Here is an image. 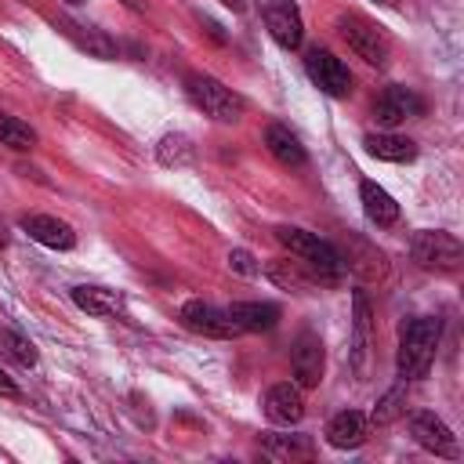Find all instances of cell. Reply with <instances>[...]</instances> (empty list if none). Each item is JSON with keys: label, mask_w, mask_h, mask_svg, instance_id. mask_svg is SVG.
Segmentation results:
<instances>
[{"label": "cell", "mask_w": 464, "mask_h": 464, "mask_svg": "<svg viewBox=\"0 0 464 464\" xmlns=\"http://www.w3.org/2000/svg\"><path fill=\"white\" fill-rule=\"evenodd\" d=\"M276 239H279L301 265H308L319 283H337V279L344 276V254H341L334 243L319 239L315 232H304V228H294V225H279V228H276Z\"/></svg>", "instance_id": "cell-1"}, {"label": "cell", "mask_w": 464, "mask_h": 464, "mask_svg": "<svg viewBox=\"0 0 464 464\" xmlns=\"http://www.w3.org/2000/svg\"><path fill=\"white\" fill-rule=\"evenodd\" d=\"M439 337H442V319L435 315H417L410 323H402L399 330V377L402 381H413V377H424L431 359H435V348H439Z\"/></svg>", "instance_id": "cell-2"}, {"label": "cell", "mask_w": 464, "mask_h": 464, "mask_svg": "<svg viewBox=\"0 0 464 464\" xmlns=\"http://www.w3.org/2000/svg\"><path fill=\"white\" fill-rule=\"evenodd\" d=\"M185 94L203 116H210L218 123H236L243 116V98L232 87H225L221 80L207 76V72H188L185 76Z\"/></svg>", "instance_id": "cell-3"}, {"label": "cell", "mask_w": 464, "mask_h": 464, "mask_svg": "<svg viewBox=\"0 0 464 464\" xmlns=\"http://www.w3.org/2000/svg\"><path fill=\"white\" fill-rule=\"evenodd\" d=\"M410 257L428 272H453L464 261V246L442 228H417L410 239Z\"/></svg>", "instance_id": "cell-4"}, {"label": "cell", "mask_w": 464, "mask_h": 464, "mask_svg": "<svg viewBox=\"0 0 464 464\" xmlns=\"http://www.w3.org/2000/svg\"><path fill=\"white\" fill-rule=\"evenodd\" d=\"M337 33H341V40L355 51V58H362L366 65H377V69L388 65L392 44H388V36H384L370 18H362V14H341V18H337Z\"/></svg>", "instance_id": "cell-5"}, {"label": "cell", "mask_w": 464, "mask_h": 464, "mask_svg": "<svg viewBox=\"0 0 464 464\" xmlns=\"http://www.w3.org/2000/svg\"><path fill=\"white\" fill-rule=\"evenodd\" d=\"M261 22L268 29V36L283 47V51H297L304 40V22L294 0H257Z\"/></svg>", "instance_id": "cell-6"}, {"label": "cell", "mask_w": 464, "mask_h": 464, "mask_svg": "<svg viewBox=\"0 0 464 464\" xmlns=\"http://www.w3.org/2000/svg\"><path fill=\"white\" fill-rule=\"evenodd\" d=\"M304 72L330 98H348L352 94V72H348V65L334 51H326V47H312L304 54Z\"/></svg>", "instance_id": "cell-7"}, {"label": "cell", "mask_w": 464, "mask_h": 464, "mask_svg": "<svg viewBox=\"0 0 464 464\" xmlns=\"http://www.w3.org/2000/svg\"><path fill=\"white\" fill-rule=\"evenodd\" d=\"M410 435H413V442H417L420 450H428V453H435V457H446V460L460 457L457 435H453L450 424H446L442 417H435L431 410L410 413Z\"/></svg>", "instance_id": "cell-8"}, {"label": "cell", "mask_w": 464, "mask_h": 464, "mask_svg": "<svg viewBox=\"0 0 464 464\" xmlns=\"http://www.w3.org/2000/svg\"><path fill=\"white\" fill-rule=\"evenodd\" d=\"M181 323L192 330V334H203V337H218V341H228V337H239L243 330L236 326V319L228 315V308H218L210 301H185L181 304Z\"/></svg>", "instance_id": "cell-9"}, {"label": "cell", "mask_w": 464, "mask_h": 464, "mask_svg": "<svg viewBox=\"0 0 464 464\" xmlns=\"http://www.w3.org/2000/svg\"><path fill=\"white\" fill-rule=\"evenodd\" d=\"M323 341L312 330H301L290 344V370H294V384L297 388H315L323 381Z\"/></svg>", "instance_id": "cell-10"}, {"label": "cell", "mask_w": 464, "mask_h": 464, "mask_svg": "<svg viewBox=\"0 0 464 464\" xmlns=\"http://www.w3.org/2000/svg\"><path fill=\"white\" fill-rule=\"evenodd\" d=\"M420 112H424V102H420L410 87H399V83L384 87V91L377 94V102H373V120H377L381 127H399L402 120H413V116H420Z\"/></svg>", "instance_id": "cell-11"}, {"label": "cell", "mask_w": 464, "mask_h": 464, "mask_svg": "<svg viewBox=\"0 0 464 464\" xmlns=\"http://www.w3.org/2000/svg\"><path fill=\"white\" fill-rule=\"evenodd\" d=\"M261 406H265V417H268L272 424H297V420L304 417V399H301V388H297V384H290V381L272 384V388L265 392Z\"/></svg>", "instance_id": "cell-12"}, {"label": "cell", "mask_w": 464, "mask_h": 464, "mask_svg": "<svg viewBox=\"0 0 464 464\" xmlns=\"http://www.w3.org/2000/svg\"><path fill=\"white\" fill-rule=\"evenodd\" d=\"M22 228H25L29 239H36L40 246H51V250H72V246H76V232H72L65 221L51 218V214H25V218H22Z\"/></svg>", "instance_id": "cell-13"}, {"label": "cell", "mask_w": 464, "mask_h": 464, "mask_svg": "<svg viewBox=\"0 0 464 464\" xmlns=\"http://www.w3.org/2000/svg\"><path fill=\"white\" fill-rule=\"evenodd\" d=\"M62 29H65V36L80 47V51H87L91 58H102V62H112L116 58V40L105 33V29H98V25H83V22H72V18H62L58 22Z\"/></svg>", "instance_id": "cell-14"}, {"label": "cell", "mask_w": 464, "mask_h": 464, "mask_svg": "<svg viewBox=\"0 0 464 464\" xmlns=\"http://www.w3.org/2000/svg\"><path fill=\"white\" fill-rule=\"evenodd\" d=\"M366 435H370V420H366V413H359V410H341V413L326 424V442H330L334 450H355V446L366 442Z\"/></svg>", "instance_id": "cell-15"}, {"label": "cell", "mask_w": 464, "mask_h": 464, "mask_svg": "<svg viewBox=\"0 0 464 464\" xmlns=\"http://www.w3.org/2000/svg\"><path fill=\"white\" fill-rule=\"evenodd\" d=\"M265 276H268L279 290H294V294H315V286H319V279L312 276V268L301 265V261H290V257L268 261V265H265Z\"/></svg>", "instance_id": "cell-16"}, {"label": "cell", "mask_w": 464, "mask_h": 464, "mask_svg": "<svg viewBox=\"0 0 464 464\" xmlns=\"http://www.w3.org/2000/svg\"><path fill=\"white\" fill-rule=\"evenodd\" d=\"M228 315L246 334H261V330H272L279 323V308L272 301H232L228 304Z\"/></svg>", "instance_id": "cell-17"}, {"label": "cell", "mask_w": 464, "mask_h": 464, "mask_svg": "<svg viewBox=\"0 0 464 464\" xmlns=\"http://www.w3.org/2000/svg\"><path fill=\"white\" fill-rule=\"evenodd\" d=\"M265 145H268V152L283 163V167H304V145L297 141V134L286 127V123H268L265 127Z\"/></svg>", "instance_id": "cell-18"}, {"label": "cell", "mask_w": 464, "mask_h": 464, "mask_svg": "<svg viewBox=\"0 0 464 464\" xmlns=\"http://www.w3.org/2000/svg\"><path fill=\"white\" fill-rule=\"evenodd\" d=\"M359 199H362L366 218H370L377 228H388V225L399 221V203H395L377 181H362V185H359Z\"/></svg>", "instance_id": "cell-19"}, {"label": "cell", "mask_w": 464, "mask_h": 464, "mask_svg": "<svg viewBox=\"0 0 464 464\" xmlns=\"http://www.w3.org/2000/svg\"><path fill=\"white\" fill-rule=\"evenodd\" d=\"M72 304H76L80 312L94 315V319H109V315H116V312L123 308L120 294H112V290H105V286H72Z\"/></svg>", "instance_id": "cell-20"}, {"label": "cell", "mask_w": 464, "mask_h": 464, "mask_svg": "<svg viewBox=\"0 0 464 464\" xmlns=\"http://www.w3.org/2000/svg\"><path fill=\"white\" fill-rule=\"evenodd\" d=\"M261 453L268 460L283 464V460H308L315 453V446H312L308 435H265L261 439Z\"/></svg>", "instance_id": "cell-21"}, {"label": "cell", "mask_w": 464, "mask_h": 464, "mask_svg": "<svg viewBox=\"0 0 464 464\" xmlns=\"http://www.w3.org/2000/svg\"><path fill=\"white\" fill-rule=\"evenodd\" d=\"M366 152L377 156V160H388V163H410L417 156V145L402 134H366L362 138Z\"/></svg>", "instance_id": "cell-22"}, {"label": "cell", "mask_w": 464, "mask_h": 464, "mask_svg": "<svg viewBox=\"0 0 464 464\" xmlns=\"http://www.w3.org/2000/svg\"><path fill=\"white\" fill-rule=\"evenodd\" d=\"M192 156H196V145H192V138L181 134V130L163 134L160 145H156V160H160L163 167H188Z\"/></svg>", "instance_id": "cell-23"}, {"label": "cell", "mask_w": 464, "mask_h": 464, "mask_svg": "<svg viewBox=\"0 0 464 464\" xmlns=\"http://www.w3.org/2000/svg\"><path fill=\"white\" fill-rule=\"evenodd\" d=\"M0 145H7L14 152H29L36 145V130L29 123H22L18 116H4L0 112Z\"/></svg>", "instance_id": "cell-24"}, {"label": "cell", "mask_w": 464, "mask_h": 464, "mask_svg": "<svg viewBox=\"0 0 464 464\" xmlns=\"http://www.w3.org/2000/svg\"><path fill=\"white\" fill-rule=\"evenodd\" d=\"M0 348L18 362V366H36V344L14 330H0Z\"/></svg>", "instance_id": "cell-25"}, {"label": "cell", "mask_w": 464, "mask_h": 464, "mask_svg": "<svg viewBox=\"0 0 464 464\" xmlns=\"http://www.w3.org/2000/svg\"><path fill=\"white\" fill-rule=\"evenodd\" d=\"M366 344H370V304H366V294L355 290V366H362Z\"/></svg>", "instance_id": "cell-26"}, {"label": "cell", "mask_w": 464, "mask_h": 464, "mask_svg": "<svg viewBox=\"0 0 464 464\" xmlns=\"http://www.w3.org/2000/svg\"><path fill=\"white\" fill-rule=\"evenodd\" d=\"M402 402H406V392H402V384H399V388H392V392L373 406V424H392L395 417H402V413H406Z\"/></svg>", "instance_id": "cell-27"}, {"label": "cell", "mask_w": 464, "mask_h": 464, "mask_svg": "<svg viewBox=\"0 0 464 464\" xmlns=\"http://www.w3.org/2000/svg\"><path fill=\"white\" fill-rule=\"evenodd\" d=\"M228 265H232V272H239V276H257V272H261V265L254 261L250 250H232V254H228Z\"/></svg>", "instance_id": "cell-28"}, {"label": "cell", "mask_w": 464, "mask_h": 464, "mask_svg": "<svg viewBox=\"0 0 464 464\" xmlns=\"http://www.w3.org/2000/svg\"><path fill=\"white\" fill-rule=\"evenodd\" d=\"M203 25H207V33H210V36H214L218 44H225V40H228V36L221 33V25H218V22H210V18H203Z\"/></svg>", "instance_id": "cell-29"}, {"label": "cell", "mask_w": 464, "mask_h": 464, "mask_svg": "<svg viewBox=\"0 0 464 464\" xmlns=\"http://www.w3.org/2000/svg\"><path fill=\"white\" fill-rule=\"evenodd\" d=\"M0 395H18V388H14V381H11V377H7L4 370H0Z\"/></svg>", "instance_id": "cell-30"}, {"label": "cell", "mask_w": 464, "mask_h": 464, "mask_svg": "<svg viewBox=\"0 0 464 464\" xmlns=\"http://www.w3.org/2000/svg\"><path fill=\"white\" fill-rule=\"evenodd\" d=\"M120 4H123L127 11H134V14H141V11L149 7V0H120Z\"/></svg>", "instance_id": "cell-31"}, {"label": "cell", "mask_w": 464, "mask_h": 464, "mask_svg": "<svg viewBox=\"0 0 464 464\" xmlns=\"http://www.w3.org/2000/svg\"><path fill=\"white\" fill-rule=\"evenodd\" d=\"M221 4H225V7H232V11H236V14H239V11H243V7H246V0H221Z\"/></svg>", "instance_id": "cell-32"}, {"label": "cell", "mask_w": 464, "mask_h": 464, "mask_svg": "<svg viewBox=\"0 0 464 464\" xmlns=\"http://www.w3.org/2000/svg\"><path fill=\"white\" fill-rule=\"evenodd\" d=\"M7 239H11V236H7V225H4V221H0V250H4V246H7Z\"/></svg>", "instance_id": "cell-33"}, {"label": "cell", "mask_w": 464, "mask_h": 464, "mask_svg": "<svg viewBox=\"0 0 464 464\" xmlns=\"http://www.w3.org/2000/svg\"><path fill=\"white\" fill-rule=\"evenodd\" d=\"M65 4H72V7H76V4H87V0H65Z\"/></svg>", "instance_id": "cell-34"}, {"label": "cell", "mask_w": 464, "mask_h": 464, "mask_svg": "<svg viewBox=\"0 0 464 464\" xmlns=\"http://www.w3.org/2000/svg\"><path fill=\"white\" fill-rule=\"evenodd\" d=\"M377 4H388V7H392V4H395V0H377Z\"/></svg>", "instance_id": "cell-35"}]
</instances>
